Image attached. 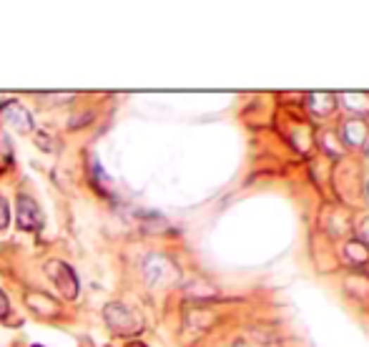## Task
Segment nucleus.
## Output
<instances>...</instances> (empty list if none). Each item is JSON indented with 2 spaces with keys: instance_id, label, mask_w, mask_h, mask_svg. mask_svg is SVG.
<instances>
[{
  "instance_id": "obj_1",
  "label": "nucleus",
  "mask_w": 369,
  "mask_h": 347,
  "mask_svg": "<svg viewBox=\"0 0 369 347\" xmlns=\"http://www.w3.org/2000/svg\"><path fill=\"white\" fill-rule=\"evenodd\" d=\"M104 317H106V322H108L111 330L118 332V335H133V332L141 330L139 317H136L126 305H118V302L106 307Z\"/></svg>"
},
{
  "instance_id": "obj_2",
  "label": "nucleus",
  "mask_w": 369,
  "mask_h": 347,
  "mask_svg": "<svg viewBox=\"0 0 369 347\" xmlns=\"http://www.w3.org/2000/svg\"><path fill=\"white\" fill-rule=\"evenodd\" d=\"M18 226L25 231H35L43 226L41 207H38L35 199L28 197V194H20V197H18Z\"/></svg>"
},
{
  "instance_id": "obj_3",
  "label": "nucleus",
  "mask_w": 369,
  "mask_h": 347,
  "mask_svg": "<svg viewBox=\"0 0 369 347\" xmlns=\"http://www.w3.org/2000/svg\"><path fill=\"white\" fill-rule=\"evenodd\" d=\"M0 118H3V123H8V126L20 133L33 131V118H30V114L18 101H6V104L0 106Z\"/></svg>"
},
{
  "instance_id": "obj_4",
  "label": "nucleus",
  "mask_w": 369,
  "mask_h": 347,
  "mask_svg": "<svg viewBox=\"0 0 369 347\" xmlns=\"http://www.w3.org/2000/svg\"><path fill=\"white\" fill-rule=\"evenodd\" d=\"M48 274H51V279L58 284V289H61L65 297L73 300V297L78 295V277H75V272L68 264H63V262H51V264H48Z\"/></svg>"
},
{
  "instance_id": "obj_5",
  "label": "nucleus",
  "mask_w": 369,
  "mask_h": 347,
  "mask_svg": "<svg viewBox=\"0 0 369 347\" xmlns=\"http://www.w3.org/2000/svg\"><path fill=\"white\" fill-rule=\"evenodd\" d=\"M168 272V260H163L161 255H149L144 260V277L149 284H158L163 282Z\"/></svg>"
},
{
  "instance_id": "obj_6",
  "label": "nucleus",
  "mask_w": 369,
  "mask_h": 347,
  "mask_svg": "<svg viewBox=\"0 0 369 347\" xmlns=\"http://www.w3.org/2000/svg\"><path fill=\"white\" fill-rule=\"evenodd\" d=\"M342 136H344V144L364 146V144H367V126H364V121H359V118H352V121L344 123V128H342Z\"/></svg>"
},
{
  "instance_id": "obj_7",
  "label": "nucleus",
  "mask_w": 369,
  "mask_h": 347,
  "mask_svg": "<svg viewBox=\"0 0 369 347\" xmlns=\"http://www.w3.org/2000/svg\"><path fill=\"white\" fill-rule=\"evenodd\" d=\"M309 109L317 116H327L329 111L334 109V99H332L329 93H314L312 99H309Z\"/></svg>"
},
{
  "instance_id": "obj_8",
  "label": "nucleus",
  "mask_w": 369,
  "mask_h": 347,
  "mask_svg": "<svg viewBox=\"0 0 369 347\" xmlns=\"http://www.w3.org/2000/svg\"><path fill=\"white\" fill-rule=\"evenodd\" d=\"M346 257H349V260L354 262V264H364V262H369V249L364 247L362 242H359V239H354V242H349L346 244Z\"/></svg>"
},
{
  "instance_id": "obj_9",
  "label": "nucleus",
  "mask_w": 369,
  "mask_h": 347,
  "mask_svg": "<svg viewBox=\"0 0 369 347\" xmlns=\"http://www.w3.org/2000/svg\"><path fill=\"white\" fill-rule=\"evenodd\" d=\"M342 101L349 111H357V114H367L369 104H367V96L362 93H342Z\"/></svg>"
},
{
  "instance_id": "obj_10",
  "label": "nucleus",
  "mask_w": 369,
  "mask_h": 347,
  "mask_svg": "<svg viewBox=\"0 0 369 347\" xmlns=\"http://www.w3.org/2000/svg\"><path fill=\"white\" fill-rule=\"evenodd\" d=\"M8 221H11V207H8V202L3 197H0V231L6 229Z\"/></svg>"
},
{
  "instance_id": "obj_11",
  "label": "nucleus",
  "mask_w": 369,
  "mask_h": 347,
  "mask_svg": "<svg viewBox=\"0 0 369 347\" xmlns=\"http://www.w3.org/2000/svg\"><path fill=\"white\" fill-rule=\"evenodd\" d=\"M8 312H11V302H8V295L0 289V319L8 317Z\"/></svg>"
},
{
  "instance_id": "obj_12",
  "label": "nucleus",
  "mask_w": 369,
  "mask_h": 347,
  "mask_svg": "<svg viewBox=\"0 0 369 347\" xmlns=\"http://www.w3.org/2000/svg\"><path fill=\"white\" fill-rule=\"evenodd\" d=\"M359 242H362L364 247L369 249V219H364L362 226H359Z\"/></svg>"
},
{
  "instance_id": "obj_13",
  "label": "nucleus",
  "mask_w": 369,
  "mask_h": 347,
  "mask_svg": "<svg viewBox=\"0 0 369 347\" xmlns=\"http://www.w3.org/2000/svg\"><path fill=\"white\" fill-rule=\"evenodd\" d=\"M367 199H369V181H367Z\"/></svg>"
},
{
  "instance_id": "obj_14",
  "label": "nucleus",
  "mask_w": 369,
  "mask_h": 347,
  "mask_svg": "<svg viewBox=\"0 0 369 347\" xmlns=\"http://www.w3.org/2000/svg\"><path fill=\"white\" fill-rule=\"evenodd\" d=\"M364 146H367V154H369V139H367V144H364Z\"/></svg>"
},
{
  "instance_id": "obj_15",
  "label": "nucleus",
  "mask_w": 369,
  "mask_h": 347,
  "mask_svg": "<svg viewBox=\"0 0 369 347\" xmlns=\"http://www.w3.org/2000/svg\"><path fill=\"white\" fill-rule=\"evenodd\" d=\"M33 347H41V345H33Z\"/></svg>"
}]
</instances>
